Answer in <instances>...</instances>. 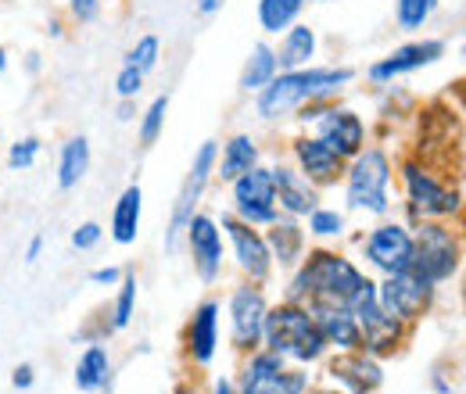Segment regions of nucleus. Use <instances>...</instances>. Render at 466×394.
Returning <instances> with one entry per match:
<instances>
[{
    "label": "nucleus",
    "instance_id": "obj_24",
    "mask_svg": "<svg viewBox=\"0 0 466 394\" xmlns=\"http://www.w3.org/2000/svg\"><path fill=\"white\" fill-rule=\"evenodd\" d=\"M258 158H262V147H258V140L251 136V133H237L230 136L227 144H223V151H219V158H216V179L219 183H233L240 172L255 169L258 166Z\"/></svg>",
    "mask_w": 466,
    "mask_h": 394
},
{
    "label": "nucleus",
    "instance_id": "obj_49",
    "mask_svg": "<svg viewBox=\"0 0 466 394\" xmlns=\"http://www.w3.org/2000/svg\"><path fill=\"white\" fill-rule=\"evenodd\" d=\"M4 68H7V51H4V44H0V76H4Z\"/></svg>",
    "mask_w": 466,
    "mask_h": 394
},
{
    "label": "nucleus",
    "instance_id": "obj_9",
    "mask_svg": "<svg viewBox=\"0 0 466 394\" xmlns=\"http://www.w3.org/2000/svg\"><path fill=\"white\" fill-rule=\"evenodd\" d=\"M230 216L240 223L255 226V229H266L280 219V208H277V190H273V176L269 169L258 162L255 169L240 172L230 183Z\"/></svg>",
    "mask_w": 466,
    "mask_h": 394
},
{
    "label": "nucleus",
    "instance_id": "obj_45",
    "mask_svg": "<svg viewBox=\"0 0 466 394\" xmlns=\"http://www.w3.org/2000/svg\"><path fill=\"white\" fill-rule=\"evenodd\" d=\"M133 115H137L133 101H122V105H118V122H133Z\"/></svg>",
    "mask_w": 466,
    "mask_h": 394
},
{
    "label": "nucleus",
    "instance_id": "obj_42",
    "mask_svg": "<svg viewBox=\"0 0 466 394\" xmlns=\"http://www.w3.org/2000/svg\"><path fill=\"white\" fill-rule=\"evenodd\" d=\"M40 251H44V237H33L29 240V248H25V262L33 266V262H40Z\"/></svg>",
    "mask_w": 466,
    "mask_h": 394
},
{
    "label": "nucleus",
    "instance_id": "obj_17",
    "mask_svg": "<svg viewBox=\"0 0 466 394\" xmlns=\"http://www.w3.org/2000/svg\"><path fill=\"white\" fill-rule=\"evenodd\" d=\"M312 126H316V136H319L330 151H338L345 162L355 158V155L366 147V122L351 112V108L327 105L323 112L312 118Z\"/></svg>",
    "mask_w": 466,
    "mask_h": 394
},
{
    "label": "nucleus",
    "instance_id": "obj_43",
    "mask_svg": "<svg viewBox=\"0 0 466 394\" xmlns=\"http://www.w3.org/2000/svg\"><path fill=\"white\" fill-rule=\"evenodd\" d=\"M212 394H240V391H237V384H233L230 377H219V380L212 384Z\"/></svg>",
    "mask_w": 466,
    "mask_h": 394
},
{
    "label": "nucleus",
    "instance_id": "obj_20",
    "mask_svg": "<svg viewBox=\"0 0 466 394\" xmlns=\"http://www.w3.org/2000/svg\"><path fill=\"white\" fill-rule=\"evenodd\" d=\"M291 166L301 176H309L316 187H334L345 176V158L330 151L319 136H298L291 140Z\"/></svg>",
    "mask_w": 466,
    "mask_h": 394
},
{
    "label": "nucleus",
    "instance_id": "obj_18",
    "mask_svg": "<svg viewBox=\"0 0 466 394\" xmlns=\"http://www.w3.org/2000/svg\"><path fill=\"white\" fill-rule=\"evenodd\" d=\"M441 57H445V40H412V44L395 47L388 57L373 61V65L366 68V79L377 83V86H388V83H395L399 76H409V72H416V68H427V65H434V61H441Z\"/></svg>",
    "mask_w": 466,
    "mask_h": 394
},
{
    "label": "nucleus",
    "instance_id": "obj_40",
    "mask_svg": "<svg viewBox=\"0 0 466 394\" xmlns=\"http://www.w3.org/2000/svg\"><path fill=\"white\" fill-rule=\"evenodd\" d=\"M118 280H122L118 266H101V269L90 273V283H97V287H118Z\"/></svg>",
    "mask_w": 466,
    "mask_h": 394
},
{
    "label": "nucleus",
    "instance_id": "obj_48",
    "mask_svg": "<svg viewBox=\"0 0 466 394\" xmlns=\"http://www.w3.org/2000/svg\"><path fill=\"white\" fill-rule=\"evenodd\" d=\"M305 394H345V391H338V388H334V384H330V388H316V391H312V388H309V391Z\"/></svg>",
    "mask_w": 466,
    "mask_h": 394
},
{
    "label": "nucleus",
    "instance_id": "obj_34",
    "mask_svg": "<svg viewBox=\"0 0 466 394\" xmlns=\"http://www.w3.org/2000/svg\"><path fill=\"white\" fill-rule=\"evenodd\" d=\"M166 115H169V94H158L144 115H140V147H155L162 129H166Z\"/></svg>",
    "mask_w": 466,
    "mask_h": 394
},
{
    "label": "nucleus",
    "instance_id": "obj_14",
    "mask_svg": "<svg viewBox=\"0 0 466 394\" xmlns=\"http://www.w3.org/2000/svg\"><path fill=\"white\" fill-rule=\"evenodd\" d=\"M216 223L223 226V237L230 240L237 269L248 277V283H258V287H262V283L269 280V273H273V258H269V244H266L262 229L233 219L230 212H223Z\"/></svg>",
    "mask_w": 466,
    "mask_h": 394
},
{
    "label": "nucleus",
    "instance_id": "obj_32",
    "mask_svg": "<svg viewBox=\"0 0 466 394\" xmlns=\"http://www.w3.org/2000/svg\"><path fill=\"white\" fill-rule=\"evenodd\" d=\"M305 219H309L305 233H312V237H319V240H334V237H345V233H349V219H345V212H338V208L316 205Z\"/></svg>",
    "mask_w": 466,
    "mask_h": 394
},
{
    "label": "nucleus",
    "instance_id": "obj_30",
    "mask_svg": "<svg viewBox=\"0 0 466 394\" xmlns=\"http://www.w3.org/2000/svg\"><path fill=\"white\" fill-rule=\"evenodd\" d=\"M301 11H305V0H258V25L262 33L280 36L298 22Z\"/></svg>",
    "mask_w": 466,
    "mask_h": 394
},
{
    "label": "nucleus",
    "instance_id": "obj_1",
    "mask_svg": "<svg viewBox=\"0 0 466 394\" xmlns=\"http://www.w3.org/2000/svg\"><path fill=\"white\" fill-rule=\"evenodd\" d=\"M355 79V68H327V65H305L291 72H277L258 94H255V115L262 122H280L301 105L312 101H334Z\"/></svg>",
    "mask_w": 466,
    "mask_h": 394
},
{
    "label": "nucleus",
    "instance_id": "obj_3",
    "mask_svg": "<svg viewBox=\"0 0 466 394\" xmlns=\"http://www.w3.org/2000/svg\"><path fill=\"white\" fill-rule=\"evenodd\" d=\"M262 344L277 355H284L291 366H316L327 359V340L319 334L312 312L298 301H280L266 308V323H262Z\"/></svg>",
    "mask_w": 466,
    "mask_h": 394
},
{
    "label": "nucleus",
    "instance_id": "obj_39",
    "mask_svg": "<svg viewBox=\"0 0 466 394\" xmlns=\"http://www.w3.org/2000/svg\"><path fill=\"white\" fill-rule=\"evenodd\" d=\"M68 15L86 25V22H94L101 15V0H68Z\"/></svg>",
    "mask_w": 466,
    "mask_h": 394
},
{
    "label": "nucleus",
    "instance_id": "obj_23",
    "mask_svg": "<svg viewBox=\"0 0 466 394\" xmlns=\"http://www.w3.org/2000/svg\"><path fill=\"white\" fill-rule=\"evenodd\" d=\"M262 237H266V244H269V258H273V266H280L284 273L301 262V255H305V226L298 223V219L280 216L273 226H266Z\"/></svg>",
    "mask_w": 466,
    "mask_h": 394
},
{
    "label": "nucleus",
    "instance_id": "obj_5",
    "mask_svg": "<svg viewBox=\"0 0 466 394\" xmlns=\"http://www.w3.org/2000/svg\"><path fill=\"white\" fill-rule=\"evenodd\" d=\"M463 266V237L445 219H423L412 229V273L423 280L449 283Z\"/></svg>",
    "mask_w": 466,
    "mask_h": 394
},
{
    "label": "nucleus",
    "instance_id": "obj_15",
    "mask_svg": "<svg viewBox=\"0 0 466 394\" xmlns=\"http://www.w3.org/2000/svg\"><path fill=\"white\" fill-rule=\"evenodd\" d=\"M187 237V251L194 258V273L201 283H216L223 277V258H227V248H223V229L216 223V216L208 212H194L190 223L183 229Z\"/></svg>",
    "mask_w": 466,
    "mask_h": 394
},
{
    "label": "nucleus",
    "instance_id": "obj_19",
    "mask_svg": "<svg viewBox=\"0 0 466 394\" xmlns=\"http://www.w3.org/2000/svg\"><path fill=\"white\" fill-rule=\"evenodd\" d=\"M269 176H273V190H277V208H280V216L305 219V216L319 205V187H316L309 176H301L291 162H277V166L269 169Z\"/></svg>",
    "mask_w": 466,
    "mask_h": 394
},
{
    "label": "nucleus",
    "instance_id": "obj_22",
    "mask_svg": "<svg viewBox=\"0 0 466 394\" xmlns=\"http://www.w3.org/2000/svg\"><path fill=\"white\" fill-rule=\"evenodd\" d=\"M305 308L312 312V319H316L319 334L327 340V348H334V351H359V323H355L349 305L305 301Z\"/></svg>",
    "mask_w": 466,
    "mask_h": 394
},
{
    "label": "nucleus",
    "instance_id": "obj_2",
    "mask_svg": "<svg viewBox=\"0 0 466 394\" xmlns=\"http://www.w3.org/2000/svg\"><path fill=\"white\" fill-rule=\"evenodd\" d=\"M370 280L349 255L330 251V248H312L309 255H301V262L294 266L291 287H288V301H334V305H351V298L362 290V283Z\"/></svg>",
    "mask_w": 466,
    "mask_h": 394
},
{
    "label": "nucleus",
    "instance_id": "obj_21",
    "mask_svg": "<svg viewBox=\"0 0 466 394\" xmlns=\"http://www.w3.org/2000/svg\"><path fill=\"white\" fill-rule=\"evenodd\" d=\"M219 312H223V305L216 298H208L194 308V316L183 330V348L194 366H212V359L219 351Z\"/></svg>",
    "mask_w": 466,
    "mask_h": 394
},
{
    "label": "nucleus",
    "instance_id": "obj_36",
    "mask_svg": "<svg viewBox=\"0 0 466 394\" xmlns=\"http://www.w3.org/2000/svg\"><path fill=\"white\" fill-rule=\"evenodd\" d=\"M36 158H40V140H36V136H22V140H15L11 151H7V166L15 172L33 169Z\"/></svg>",
    "mask_w": 466,
    "mask_h": 394
},
{
    "label": "nucleus",
    "instance_id": "obj_6",
    "mask_svg": "<svg viewBox=\"0 0 466 394\" xmlns=\"http://www.w3.org/2000/svg\"><path fill=\"white\" fill-rule=\"evenodd\" d=\"M402 190H406V216L409 223H423V219H456L463 212V194L460 187L441 183L423 162L409 158L402 162Z\"/></svg>",
    "mask_w": 466,
    "mask_h": 394
},
{
    "label": "nucleus",
    "instance_id": "obj_28",
    "mask_svg": "<svg viewBox=\"0 0 466 394\" xmlns=\"http://www.w3.org/2000/svg\"><path fill=\"white\" fill-rule=\"evenodd\" d=\"M90 172V140L86 136H68L61 144L58 155V187L61 190H76Z\"/></svg>",
    "mask_w": 466,
    "mask_h": 394
},
{
    "label": "nucleus",
    "instance_id": "obj_37",
    "mask_svg": "<svg viewBox=\"0 0 466 394\" xmlns=\"http://www.w3.org/2000/svg\"><path fill=\"white\" fill-rule=\"evenodd\" d=\"M140 90H144V72L133 65H122V72L116 76V94L122 101H137Z\"/></svg>",
    "mask_w": 466,
    "mask_h": 394
},
{
    "label": "nucleus",
    "instance_id": "obj_25",
    "mask_svg": "<svg viewBox=\"0 0 466 394\" xmlns=\"http://www.w3.org/2000/svg\"><path fill=\"white\" fill-rule=\"evenodd\" d=\"M72 380H76V388L83 394H97L108 388V380H112V355H108V348L101 340H90L86 344V351L76 362Z\"/></svg>",
    "mask_w": 466,
    "mask_h": 394
},
{
    "label": "nucleus",
    "instance_id": "obj_50",
    "mask_svg": "<svg viewBox=\"0 0 466 394\" xmlns=\"http://www.w3.org/2000/svg\"><path fill=\"white\" fill-rule=\"evenodd\" d=\"M183 394H201V391H198V388H190V391H183Z\"/></svg>",
    "mask_w": 466,
    "mask_h": 394
},
{
    "label": "nucleus",
    "instance_id": "obj_46",
    "mask_svg": "<svg viewBox=\"0 0 466 394\" xmlns=\"http://www.w3.org/2000/svg\"><path fill=\"white\" fill-rule=\"evenodd\" d=\"M434 391H438V394H452V384H449L441 373H434Z\"/></svg>",
    "mask_w": 466,
    "mask_h": 394
},
{
    "label": "nucleus",
    "instance_id": "obj_27",
    "mask_svg": "<svg viewBox=\"0 0 466 394\" xmlns=\"http://www.w3.org/2000/svg\"><path fill=\"white\" fill-rule=\"evenodd\" d=\"M140 212H144V190L140 183H129L122 194H118L116 208H112V240L116 244H133L137 233H140Z\"/></svg>",
    "mask_w": 466,
    "mask_h": 394
},
{
    "label": "nucleus",
    "instance_id": "obj_12",
    "mask_svg": "<svg viewBox=\"0 0 466 394\" xmlns=\"http://www.w3.org/2000/svg\"><path fill=\"white\" fill-rule=\"evenodd\" d=\"M359 244H362L366 266L380 277L412 269V226L388 219V223L373 226L366 237H359Z\"/></svg>",
    "mask_w": 466,
    "mask_h": 394
},
{
    "label": "nucleus",
    "instance_id": "obj_10",
    "mask_svg": "<svg viewBox=\"0 0 466 394\" xmlns=\"http://www.w3.org/2000/svg\"><path fill=\"white\" fill-rule=\"evenodd\" d=\"M216 158H219V144H216V140H205V144L198 147L194 162H190L187 183H183V190H179V197H176L173 219H169V229H166V251H169V255L179 251L183 229H187V223H190V216L198 212V205H201V197H205V190H208V183H212Z\"/></svg>",
    "mask_w": 466,
    "mask_h": 394
},
{
    "label": "nucleus",
    "instance_id": "obj_13",
    "mask_svg": "<svg viewBox=\"0 0 466 394\" xmlns=\"http://www.w3.org/2000/svg\"><path fill=\"white\" fill-rule=\"evenodd\" d=\"M266 294L258 283H237L230 290L227 312H230V344L233 351L248 355L262 344V323H266Z\"/></svg>",
    "mask_w": 466,
    "mask_h": 394
},
{
    "label": "nucleus",
    "instance_id": "obj_11",
    "mask_svg": "<svg viewBox=\"0 0 466 394\" xmlns=\"http://www.w3.org/2000/svg\"><path fill=\"white\" fill-rule=\"evenodd\" d=\"M434 294H438V287L431 280H423L420 273H395V277H384V280L377 283V305L388 312V316H395L399 323H420L427 312H431V305H434Z\"/></svg>",
    "mask_w": 466,
    "mask_h": 394
},
{
    "label": "nucleus",
    "instance_id": "obj_16",
    "mask_svg": "<svg viewBox=\"0 0 466 394\" xmlns=\"http://www.w3.org/2000/svg\"><path fill=\"white\" fill-rule=\"evenodd\" d=\"M323 377H327V384H334L345 394H373L384 384L380 359H373L366 351H338L334 359L323 362Z\"/></svg>",
    "mask_w": 466,
    "mask_h": 394
},
{
    "label": "nucleus",
    "instance_id": "obj_4",
    "mask_svg": "<svg viewBox=\"0 0 466 394\" xmlns=\"http://www.w3.org/2000/svg\"><path fill=\"white\" fill-rule=\"evenodd\" d=\"M345 201L351 212L366 216H391V158L384 147H362L355 158L345 162Z\"/></svg>",
    "mask_w": 466,
    "mask_h": 394
},
{
    "label": "nucleus",
    "instance_id": "obj_26",
    "mask_svg": "<svg viewBox=\"0 0 466 394\" xmlns=\"http://www.w3.org/2000/svg\"><path fill=\"white\" fill-rule=\"evenodd\" d=\"M316 47H319L316 29H312V25H305V22H294L288 33H280V47H273V51H277V65H280V72H291V68H305V65H312Z\"/></svg>",
    "mask_w": 466,
    "mask_h": 394
},
{
    "label": "nucleus",
    "instance_id": "obj_44",
    "mask_svg": "<svg viewBox=\"0 0 466 394\" xmlns=\"http://www.w3.org/2000/svg\"><path fill=\"white\" fill-rule=\"evenodd\" d=\"M223 7V0H198V15H216Z\"/></svg>",
    "mask_w": 466,
    "mask_h": 394
},
{
    "label": "nucleus",
    "instance_id": "obj_41",
    "mask_svg": "<svg viewBox=\"0 0 466 394\" xmlns=\"http://www.w3.org/2000/svg\"><path fill=\"white\" fill-rule=\"evenodd\" d=\"M33 380H36V377H33V366H25V362L11 373V384H15L18 391H29V388H33Z\"/></svg>",
    "mask_w": 466,
    "mask_h": 394
},
{
    "label": "nucleus",
    "instance_id": "obj_47",
    "mask_svg": "<svg viewBox=\"0 0 466 394\" xmlns=\"http://www.w3.org/2000/svg\"><path fill=\"white\" fill-rule=\"evenodd\" d=\"M25 57H29V61H25V68H29V72H40V55L33 51V55H25Z\"/></svg>",
    "mask_w": 466,
    "mask_h": 394
},
{
    "label": "nucleus",
    "instance_id": "obj_8",
    "mask_svg": "<svg viewBox=\"0 0 466 394\" xmlns=\"http://www.w3.org/2000/svg\"><path fill=\"white\" fill-rule=\"evenodd\" d=\"M349 308L355 323H359V351H366L373 359H384V355H395L406 344L409 327L377 305V280L362 283V290L351 298Z\"/></svg>",
    "mask_w": 466,
    "mask_h": 394
},
{
    "label": "nucleus",
    "instance_id": "obj_31",
    "mask_svg": "<svg viewBox=\"0 0 466 394\" xmlns=\"http://www.w3.org/2000/svg\"><path fill=\"white\" fill-rule=\"evenodd\" d=\"M137 316V273H122L118 280L116 305H112V319H108V330H126Z\"/></svg>",
    "mask_w": 466,
    "mask_h": 394
},
{
    "label": "nucleus",
    "instance_id": "obj_38",
    "mask_svg": "<svg viewBox=\"0 0 466 394\" xmlns=\"http://www.w3.org/2000/svg\"><path fill=\"white\" fill-rule=\"evenodd\" d=\"M101 237H105L101 223H83L76 233H72V248H76V251H90V248L101 244Z\"/></svg>",
    "mask_w": 466,
    "mask_h": 394
},
{
    "label": "nucleus",
    "instance_id": "obj_33",
    "mask_svg": "<svg viewBox=\"0 0 466 394\" xmlns=\"http://www.w3.org/2000/svg\"><path fill=\"white\" fill-rule=\"evenodd\" d=\"M434 11H438V0H395V25L402 33H420Z\"/></svg>",
    "mask_w": 466,
    "mask_h": 394
},
{
    "label": "nucleus",
    "instance_id": "obj_29",
    "mask_svg": "<svg viewBox=\"0 0 466 394\" xmlns=\"http://www.w3.org/2000/svg\"><path fill=\"white\" fill-rule=\"evenodd\" d=\"M280 72V65H277V51L262 40V44H255L251 47V55L244 61V68H240V94H258L273 76Z\"/></svg>",
    "mask_w": 466,
    "mask_h": 394
},
{
    "label": "nucleus",
    "instance_id": "obj_7",
    "mask_svg": "<svg viewBox=\"0 0 466 394\" xmlns=\"http://www.w3.org/2000/svg\"><path fill=\"white\" fill-rule=\"evenodd\" d=\"M312 388V377L305 366H291L284 355L258 344L244 355L237 391L240 394H305Z\"/></svg>",
    "mask_w": 466,
    "mask_h": 394
},
{
    "label": "nucleus",
    "instance_id": "obj_35",
    "mask_svg": "<svg viewBox=\"0 0 466 394\" xmlns=\"http://www.w3.org/2000/svg\"><path fill=\"white\" fill-rule=\"evenodd\" d=\"M158 57H162V40L147 33V36H140V40H137V47L126 55V65H133V68H140V72L147 76V72H155V68H158Z\"/></svg>",
    "mask_w": 466,
    "mask_h": 394
}]
</instances>
